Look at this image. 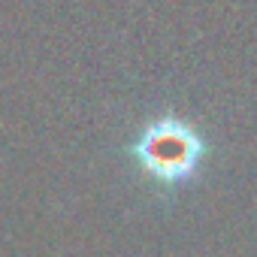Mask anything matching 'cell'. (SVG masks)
Here are the masks:
<instances>
[{"instance_id": "cell-1", "label": "cell", "mask_w": 257, "mask_h": 257, "mask_svg": "<svg viewBox=\"0 0 257 257\" xmlns=\"http://www.w3.org/2000/svg\"><path fill=\"white\" fill-rule=\"evenodd\" d=\"M143 164L161 176V179H179L185 176L200 155V143L185 131V127H158L140 146Z\"/></svg>"}]
</instances>
